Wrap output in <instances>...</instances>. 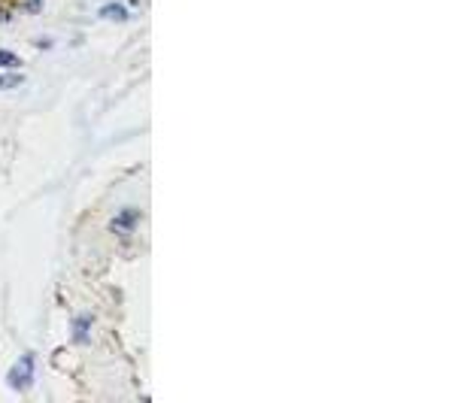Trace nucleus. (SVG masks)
I'll use <instances>...</instances> for the list:
<instances>
[{"label": "nucleus", "mask_w": 455, "mask_h": 403, "mask_svg": "<svg viewBox=\"0 0 455 403\" xmlns=\"http://www.w3.org/2000/svg\"><path fill=\"white\" fill-rule=\"evenodd\" d=\"M0 67H6V70H18V67H22V58L13 55V52H0Z\"/></svg>", "instance_id": "3"}, {"label": "nucleus", "mask_w": 455, "mask_h": 403, "mask_svg": "<svg viewBox=\"0 0 455 403\" xmlns=\"http://www.w3.org/2000/svg\"><path fill=\"white\" fill-rule=\"evenodd\" d=\"M100 16L113 18V22H125V18H128V9L119 6V4H109V6H104V13H100Z\"/></svg>", "instance_id": "2"}, {"label": "nucleus", "mask_w": 455, "mask_h": 403, "mask_svg": "<svg viewBox=\"0 0 455 403\" xmlns=\"http://www.w3.org/2000/svg\"><path fill=\"white\" fill-rule=\"evenodd\" d=\"M134 221H137V213H121L119 218H116V228H134Z\"/></svg>", "instance_id": "4"}, {"label": "nucleus", "mask_w": 455, "mask_h": 403, "mask_svg": "<svg viewBox=\"0 0 455 403\" xmlns=\"http://www.w3.org/2000/svg\"><path fill=\"white\" fill-rule=\"evenodd\" d=\"M85 330H88V318H83V321H76V328H73V340H83L85 342Z\"/></svg>", "instance_id": "5"}, {"label": "nucleus", "mask_w": 455, "mask_h": 403, "mask_svg": "<svg viewBox=\"0 0 455 403\" xmlns=\"http://www.w3.org/2000/svg\"><path fill=\"white\" fill-rule=\"evenodd\" d=\"M30 376H34V355H25L13 370H9V385H13L16 391H25L30 385Z\"/></svg>", "instance_id": "1"}]
</instances>
